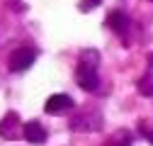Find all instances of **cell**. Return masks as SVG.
Instances as JSON below:
<instances>
[{
    "label": "cell",
    "instance_id": "5",
    "mask_svg": "<svg viewBox=\"0 0 153 146\" xmlns=\"http://www.w3.org/2000/svg\"><path fill=\"white\" fill-rule=\"evenodd\" d=\"M22 132V124H20V117L17 112H7L3 119H0V136L5 139H17Z\"/></svg>",
    "mask_w": 153,
    "mask_h": 146
},
{
    "label": "cell",
    "instance_id": "1",
    "mask_svg": "<svg viewBox=\"0 0 153 146\" xmlns=\"http://www.w3.org/2000/svg\"><path fill=\"white\" fill-rule=\"evenodd\" d=\"M100 51L97 49H85L78 59V68H75V80L83 90L88 93H97L100 88Z\"/></svg>",
    "mask_w": 153,
    "mask_h": 146
},
{
    "label": "cell",
    "instance_id": "8",
    "mask_svg": "<svg viewBox=\"0 0 153 146\" xmlns=\"http://www.w3.org/2000/svg\"><path fill=\"white\" fill-rule=\"evenodd\" d=\"M131 132L129 129H117L107 141H105V146H131Z\"/></svg>",
    "mask_w": 153,
    "mask_h": 146
},
{
    "label": "cell",
    "instance_id": "2",
    "mask_svg": "<svg viewBox=\"0 0 153 146\" xmlns=\"http://www.w3.org/2000/svg\"><path fill=\"white\" fill-rule=\"evenodd\" d=\"M36 61V51L32 46H20V49H15L10 54V59H7V66L12 73H25L32 63Z\"/></svg>",
    "mask_w": 153,
    "mask_h": 146
},
{
    "label": "cell",
    "instance_id": "3",
    "mask_svg": "<svg viewBox=\"0 0 153 146\" xmlns=\"http://www.w3.org/2000/svg\"><path fill=\"white\" fill-rule=\"evenodd\" d=\"M100 127H102V117L97 112H83V115L71 119V129L73 132H97Z\"/></svg>",
    "mask_w": 153,
    "mask_h": 146
},
{
    "label": "cell",
    "instance_id": "10",
    "mask_svg": "<svg viewBox=\"0 0 153 146\" xmlns=\"http://www.w3.org/2000/svg\"><path fill=\"white\" fill-rule=\"evenodd\" d=\"M97 5H102V0H83V3H80V10H83V12H90V10H95Z\"/></svg>",
    "mask_w": 153,
    "mask_h": 146
},
{
    "label": "cell",
    "instance_id": "7",
    "mask_svg": "<svg viewBox=\"0 0 153 146\" xmlns=\"http://www.w3.org/2000/svg\"><path fill=\"white\" fill-rule=\"evenodd\" d=\"M107 27H109L114 34L124 36V34L129 32V15H126V12H122V10L109 12V17H107Z\"/></svg>",
    "mask_w": 153,
    "mask_h": 146
},
{
    "label": "cell",
    "instance_id": "4",
    "mask_svg": "<svg viewBox=\"0 0 153 146\" xmlns=\"http://www.w3.org/2000/svg\"><path fill=\"white\" fill-rule=\"evenodd\" d=\"M73 98L71 95H63V93H56V95H51L49 100H46V105H44V110L49 115H63V112H68V110H73Z\"/></svg>",
    "mask_w": 153,
    "mask_h": 146
},
{
    "label": "cell",
    "instance_id": "9",
    "mask_svg": "<svg viewBox=\"0 0 153 146\" xmlns=\"http://www.w3.org/2000/svg\"><path fill=\"white\" fill-rule=\"evenodd\" d=\"M136 88H139L141 95H153V76H151V73H148V76H143V78L136 83Z\"/></svg>",
    "mask_w": 153,
    "mask_h": 146
},
{
    "label": "cell",
    "instance_id": "6",
    "mask_svg": "<svg viewBox=\"0 0 153 146\" xmlns=\"http://www.w3.org/2000/svg\"><path fill=\"white\" fill-rule=\"evenodd\" d=\"M22 136H25L29 144H44V141H46V129H44L36 119H32V122L22 124Z\"/></svg>",
    "mask_w": 153,
    "mask_h": 146
}]
</instances>
